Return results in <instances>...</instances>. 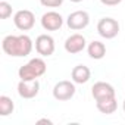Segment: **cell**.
<instances>
[{
	"label": "cell",
	"instance_id": "1",
	"mask_svg": "<svg viewBox=\"0 0 125 125\" xmlns=\"http://www.w3.org/2000/svg\"><path fill=\"white\" fill-rule=\"evenodd\" d=\"M3 50L9 56H28L32 50V41L28 35H8L3 38Z\"/></svg>",
	"mask_w": 125,
	"mask_h": 125
},
{
	"label": "cell",
	"instance_id": "2",
	"mask_svg": "<svg viewBox=\"0 0 125 125\" xmlns=\"http://www.w3.org/2000/svg\"><path fill=\"white\" fill-rule=\"evenodd\" d=\"M46 63L44 60L40 59V57H34L31 59L27 65L21 66L19 68V78L21 80H25V81H30V80H37L38 77H41L44 72H46Z\"/></svg>",
	"mask_w": 125,
	"mask_h": 125
},
{
	"label": "cell",
	"instance_id": "3",
	"mask_svg": "<svg viewBox=\"0 0 125 125\" xmlns=\"http://www.w3.org/2000/svg\"><path fill=\"white\" fill-rule=\"evenodd\" d=\"M97 31L104 38H113L119 32V24L113 18H102L97 24Z\"/></svg>",
	"mask_w": 125,
	"mask_h": 125
},
{
	"label": "cell",
	"instance_id": "4",
	"mask_svg": "<svg viewBox=\"0 0 125 125\" xmlns=\"http://www.w3.org/2000/svg\"><path fill=\"white\" fill-rule=\"evenodd\" d=\"M75 94V85L71 81H59L53 88V96L59 102H65L72 99Z\"/></svg>",
	"mask_w": 125,
	"mask_h": 125
},
{
	"label": "cell",
	"instance_id": "5",
	"mask_svg": "<svg viewBox=\"0 0 125 125\" xmlns=\"http://www.w3.org/2000/svg\"><path fill=\"white\" fill-rule=\"evenodd\" d=\"M13 22L16 25V28L22 30V31H28L34 27V22H35V18H34V13L31 10H18L15 13V18H13Z\"/></svg>",
	"mask_w": 125,
	"mask_h": 125
},
{
	"label": "cell",
	"instance_id": "6",
	"mask_svg": "<svg viewBox=\"0 0 125 125\" xmlns=\"http://www.w3.org/2000/svg\"><path fill=\"white\" fill-rule=\"evenodd\" d=\"M38 90H40V83L37 80H30V81L21 80L19 84H18V93L24 99H32V97H35L38 94Z\"/></svg>",
	"mask_w": 125,
	"mask_h": 125
},
{
	"label": "cell",
	"instance_id": "7",
	"mask_svg": "<svg viewBox=\"0 0 125 125\" xmlns=\"http://www.w3.org/2000/svg\"><path fill=\"white\" fill-rule=\"evenodd\" d=\"M66 22H68V27L71 30H75L77 31V30H83V28H85L88 25L90 16L84 10H77V12H74V13H71L68 16V21Z\"/></svg>",
	"mask_w": 125,
	"mask_h": 125
},
{
	"label": "cell",
	"instance_id": "8",
	"mask_svg": "<svg viewBox=\"0 0 125 125\" xmlns=\"http://www.w3.org/2000/svg\"><path fill=\"white\" fill-rule=\"evenodd\" d=\"M35 50L41 56L53 54V52H54V41H53V38L50 35H47V34L38 35L37 40H35Z\"/></svg>",
	"mask_w": 125,
	"mask_h": 125
},
{
	"label": "cell",
	"instance_id": "9",
	"mask_svg": "<svg viewBox=\"0 0 125 125\" xmlns=\"http://www.w3.org/2000/svg\"><path fill=\"white\" fill-rule=\"evenodd\" d=\"M62 24H63V19L57 12H47L41 16V25L47 31H56L62 27Z\"/></svg>",
	"mask_w": 125,
	"mask_h": 125
},
{
	"label": "cell",
	"instance_id": "10",
	"mask_svg": "<svg viewBox=\"0 0 125 125\" xmlns=\"http://www.w3.org/2000/svg\"><path fill=\"white\" fill-rule=\"evenodd\" d=\"M85 47V38L81 34H72L71 37L66 38L65 41V49L68 53H80Z\"/></svg>",
	"mask_w": 125,
	"mask_h": 125
},
{
	"label": "cell",
	"instance_id": "11",
	"mask_svg": "<svg viewBox=\"0 0 125 125\" xmlns=\"http://www.w3.org/2000/svg\"><path fill=\"white\" fill-rule=\"evenodd\" d=\"M91 93H93V97L96 100L99 99H104V97H113L115 96V90L110 84L104 83V81H99L93 85L91 88Z\"/></svg>",
	"mask_w": 125,
	"mask_h": 125
},
{
	"label": "cell",
	"instance_id": "12",
	"mask_svg": "<svg viewBox=\"0 0 125 125\" xmlns=\"http://www.w3.org/2000/svg\"><path fill=\"white\" fill-rule=\"evenodd\" d=\"M90 75H91V72H90L88 66H85V65H77L72 69V80L78 84L87 83L90 80Z\"/></svg>",
	"mask_w": 125,
	"mask_h": 125
},
{
	"label": "cell",
	"instance_id": "13",
	"mask_svg": "<svg viewBox=\"0 0 125 125\" xmlns=\"http://www.w3.org/2000/svg\"><path fill=\"white\" fill-rule=\"evenodd\" d=\"M96 104H97V109L102 112V113H113L116 110V100H115V96L113 97H104V99H99L96 100Z\"/></svg>",
	"mask_w": 125,
	"mask_h": 125
},
{
	"label": "cell",
	"instance_id": "14",
	"mask_svg": "<svg viewBox=\"0 0 125 125\" xmlns=\"http://www.w3.org/2000/svg\"><path fill=\"white\" fill-rule=\"evenodd\" d=\"M88 54L93 59H102L106 54V46L102 41H91L88 46Z\"/></svg>",
	"mask_w": 125,
	"mask_h": 125
},
{
	"label": "cell",
	"instance_id": "15",
	"mask_svg": "<svg viewBox=\"0 0 125 125\" xmlns=\"http://www.w3.org/2000/svg\"><path fill=\"white\" fill-rule=\"evenodd\" d=\"M13 102L12 99H9L8 96H0V115L2 116H8L9 113L13 112Z\"/></svg>",
	"mask_w": 125,
	"mask_h": 125
},
{
	"label": "cell",
	"instance_id": "16",
	"mask_svg": "<svg viewBox=\"0 0 125 125\" xmlns=\"http://www.w3.org/2000/svg\"><path fill=\"white\" fill-rule=\"evenodd\" d=\"M12 15V8L6 2H0V19H6Z\"/></svg>",
	"mask_w": 125,
	"mask_h": 125
},
{
	"label": "cell",
	"instance_id": "17",
	"mask_svg": "<svg viewBox=\"0 0 125 125\" xmlns=\"http://www.w3.org/2000/svg\"><path fill=\"white\" fill-rule=\"evenodd\" d=\"M43 6H47V8H57L62 5L63 0H40Z\"/></svg>",
	"mask_w": 125,
	"mask_h": 125
},
{
	"label": "cell",
	"instance_id": "18",
	"mask_svg": "<svg viewBox=\"0 0 125 125\" xmlns=\"http://www.w3.org/2000/svg\"><path fill=\"white\" fill-rule=\"evenodd\" d=\"M100 2H102L103 5H106V6H115V5L121 3L122 0H100Z\"/></svg>",
	"mask_w": 125,
	"mask_h": 125
},
{
	"label": "cell",
	"instance_id": "19",
	"mask_svg": "<svg viewBox=\"0 0 125 125\" xmlns=\"http://www.w3.org/2000/svg\"><path fill=\"white\" fill-rule=\"evenodd\" d=\"M41 124H47V125H52V121H49V119H40V121H37V125H41Z\"/></svg>",
	"mask_w": 125,
	"mask_h": 125
},
{
	"label": "cell",
	"instance_id": "20",
	"mask_svg": "<svg viewBox=\"0 0 125 125\" xmlns=\"http://www.w3.org/2000/svg\"><path fill=\"white\" fill-rule=\"evenodd\" d=\"M71 2H74V3H80V2H83V0H71Z\"/></svg>",
	"mask_w": 125,
	"mask_h": 125
},
{
	"label": "cell",
	"instance_id": "21",
	"mask_svg": "<svg viewBox=\"0 0 125 125\" xmlns=\"http://www.w3.org/2000/svg\"><path fill=\"white\" fill-rule=\"evenodd\" d=\"M124 112H125V102H124Z\"/></svg>",
	"mask_w": 125,
	"mask_h": 125
}]
</instances>
